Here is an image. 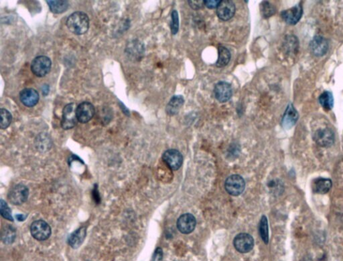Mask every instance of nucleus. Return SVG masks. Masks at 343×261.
Segmentation results:
<instances>
[{
	"label": "nucleus",
	"instance_id": "obj_1",
	"mask_svg": "<svg viewBox=\"0 0 343 261\" xmlns=\"http://www.w3.org/2000/svg\"><path fill=\"white\" fill-rule=\"evenodd\" d=\"M66 24L68 29L74 34L82 35L89 30V18L84 12H75L68 17Z\"/></svg>",
	"mask_w": 343,
	"mask_h": 261
},
{
	"label": "nucleus",
	"instance_id": "obj_2",
	"mask_svg": "<svg viewBox=\"0 0 343 261\" xmlns=\"http://www.w3.org/2000/svg\"><path fill=\"white\" fill-rule=\"evenodd\" d=\"M52 62L46 56H39L32 62L31 70L38 77H45L51 71Z\"/></svg>",
	"mask_w": 343,
	"mask_h": 261
},
{
	"label": "nucleus",
	"instance_id": "obj_3",
	"mask_svg": "<svg viewBox=\"0 0 343 261\" xmlns=\"http://www.w3.org/2000/svg\"><path fill=\"white\" fill-rule=\"evenodd\" d=\"M31 232L34 239L39 241H44L50 238L52 231L50 225L47 222L38 220L32 224Z\"/></svg>",
	"mask_w": 343,
	"mask_h": 261
},
{
	"label": "nucleus",
	"instance_id": "obj_4",
	"mask_svg": "<svg viewBox=\"0 0 343 261\" xmlns=\"http://www.w3.org/2000/svg\"><path fill=\"white\" fill-rule=\"evenodd\" d=\"M76 110H77V107L75 103H69L65 106L63 109L61 120V127L63 130H70L77 124L78 119Z\"/></svg>",
	"mask_w": 343,
	"mask_h": 261
},
{
	"label": "nucleus",
	"instance_id": "obj_5",
	"mask_svg": "<svg viewBox=\"0 0 343 261\" xmlns=\"http://www.w3.org/2000/svg\"><path fill=\"white\" fill-rule=\"evenodd\" d=\"M29 196V190L23 184H17L14 186L9 192L8 198L14 205H22L27 201Z\"/></svg>",
	"mask_w": 343,
	"mask_h": 261
},
{
	"label": "nucleus",
	"instance_id": "obj_6",
	"mask_svg": "<svg viewBox=\"0 0 343 261\" xmlns=\"http://www.w3.org/2000/svg\"><path fill=\"white\" fill-rule=\"evenodd\" d=\"M224 187L230 195L237 196L243 193L245 190V180L241 176L232 175L226 179Z\"/></svg>",
	"mask_w": 343,
	"mask_h": 261
},
{
	"label": "nucleus",
	"instance_id": "obj_7",
	"mask_svg": "<svg viewBox=\"0 0 343 261\" xmlns=\"http://www.w3.org/2000/svg\"><path fill=\"white\" fill-rule=\"evenodd\" d=\"M214 95L219 103H227L233 96V89L231 84L225 81H220L215 84Z\"/></svg>",
	"mask_w": 343,
	"mask_h": 261
},
{
	"label": "nucleus",
	"instance_id": "obj_8",
	"mask_svg": "<svg viewBox=\"0 0 343 261\" xmlns=\"http://www.w3.org/2000/svg\"><path fill=\"white\" fill-rule=\"evenodd\" d=\"M233 245L235 249L241 253H247L254 246V240L250 234L241 233L235 236Z\"/></svg>",
	"mask_w": 343,
	"mask_h": 261
},
{
	"label": "nucleus",
	"instance_id": "obj_9",
	"mask_svg": "<svg viewBox=\"0 0 343 261\" xmlns=\"http://www.w3.org/2000/svg\"><path fill=\"white\" fill-rule=\"evenodd\" d=\"M235 3L231 0H222L217 8V15L222 21H229L234 16Z\"/></svg>",
	"mask_w": 343,
	"mask_h": 261
},
{
	"label": "nucleus",
	"instance_id": "obj_10",
	"mask_svg": "<svg viewBox=\"0 0 343 261\" xmlns=\"http://www.w3.org/2000/svg\"><path fill=\"white\" fill-rule=\"evenodd\" d=\"M95 109L93 104L89 102H83L77 107L76 114L78 121L81 123H86L94 116Z\"/></svg>",
	"mask_w": 343,
	"mask_h": 261
},
{
	"label": "nucleus",
	"instance_id": "obj_11",
	"mask_svg": "<svg viewBox=\"0 0 343 261\" xmlns=\"http://www.w3.org/2000/svg\"><path fill=\"white\" fill-rule=\"evenodd\" d=\"M164 162L172 170H178L183 162V155L176 149H169L164 153L162 156Z\"/></svg>",
	"mask_w": 343,
	"mask_h": 261
},
{
	"label": "nucleus",
	"instance_id": "obj_12",
	"mask_svg": "<svg viewBox=\"0 0 343 261\" xmlns=\"http://www.w3.org/2000/svg\"><path fill=\"white\" fill-rule=\"evenodd\" d=\"M314 140L321 147H330L335 142V135L330 129H321L314 133Z\"/></svg>",
	"mask_w": 343,
	"mask_h": 261
},
{
	"label": "nucleus",
	"instance_id": "obj_13",
	"mask_svg": "<svg viewBox=\"0 0 343 261\" xmlns=\"http://www.w3.org/2000/svg\"><path fill=\"white\" fill-rule=\"evenodd\" d=\"M303 14L302 5L298 4L292 8L284 10L281 13V17L286 24L295 25L300 21Z\"/></svg>",
	"mask_w": 343,
	"mask_h": 261
},
{
	"label": "nucleus",
	"instance_id": "obj_14",
	"mask_svg": "<svg viewBox=\"0 0 343 261\" xmlns=\"http://www.w3.org/2000/svg\"><path fill=\"white\" fill-rule=\"evenodd\" d=\"M197 221L193 215L185 214L179 217L177 221L178 230L183 234H190L195 228Z\"/></svg>",
	"mask_w": 343,
	"mask_h": 261
},
{
	"label": "nucleus",
	"instance_id": "obj_15",
	"mask_svg": "<svg viewBox=\"0 0 343 261\" xmlns=\"http://www.w3.org/2000/svg\"><path fill=\"white\" fill-rule=\"evenodd\" d=\"M311 52L316 56H323L326 54L328 49V44L324 37L316 36L310 42Z\"/></svg>",
	"mask_w": 343,
	"mask_h": 261
},
{
	"label": "nucleus",
	"instance_id": "obj_16",
	"mask_svg": "<svg viewBox=\"0 0 343 261\" xmlns=\"http://www.w3.org/2000/svg\"><path fill=\"white\" fill-rule=\"evenodd\" d=\"M39 94L36 90L31 88L23 89L19 93V99L24 106L27 107H33L38 104Z\"/></svg>",
	"mask_w": 343,
	"mask_h": 261
},
{
	"label": "nucleus",
	"instance_id": "obj_17",
	"mask_svg": "<svg viewBox=\"0 0 343 261\" xmlns=\"http://www.w3.org/2000/svg\"><path fill=\"white\" fill-rule=\"evenodd\" d=\"M298 117V111L294 108L292 104L290 103L284 112V115H283L282 119L283 128L290 130L292 128L293 125L296 124Z\"/></svg>",
	"mask_w": 343,
	"mask_h": 261
},
{
	"label": "nucleus",
	"instance_id": "obj_18",
	"mask_svg": "<svg viewBox=\"0 0 343 261\" xmlns=\"http://www.w3.org/2000/svg\"><path fill=\"white\" fill-rule=\"evenodd\" d=\"M185 103V98L183 95H174L169 100L166 107V112L170 116L177 114Z\"/></svg>",
	"mask_w": 343,
	"mask_h": 261
},
{
	"label": "nucleus",
	"instance_id": "obj_19",
	"mask_svg": "<svg viewBox=\"0 0 343 261\" xmlns=\"http://www.w3.org/2000/svg\"><path fill=\"white\" fill-rule=\"evenodd\" d=\"M332 185V181L330 179L323 178H316L312 182V191L314 193L324 195L329 192Z\"/></svg>",
	"mask_w": 343,
	"mask_h": 261
},
{
	"label": "nucleus",
	"instance_id": "obj_20",
	"mask_svg": "<svg viewBox=\"0 0 343 261\" xmlns=\"http://www.w3.org/2000/svg\"><path fill=\"white\" fill-rule=\"evenodd\" d=\"M86 235V227H81V228L78 229L70 236L69 239L70 246L72 248L77 249L83 244Z\"/></svg>",
	"mask_w": 343,
	"mask_h": 261
},
{
	"label": "nucleus",
	"instance_id": "obj_21",
	"mask_svg": "<svg viewBox=\"0 0 343 261\" xmlns=\"http://www.w3.org/2000/svg\"><path fill=\"white\" fill-rule=\"evenodd\" d=\"M218 51L219 57L216 63V66L219 68H223L229 64L230 61H231V54L229 49L223 46H219Z\"/></svg>",
	"mask_w": 343,
	"mask_h": 261
},
{
	"label": "nucleus",
	"instance_id": "obj_22",
	"mask_svg": "<svg viewBox=\"0 0 343 261\" xmlns=\"http://www.w3.org/2000/svg\"><path fill=\"white\" fill-rule=\"evenodd\" d=\"M49 8L52 13L59 14L66 12L69 6L68 1L60 0V1H47Z\"/></svg>",
	"mask_w": 343,
	"mask_h": 261
},
{
	"label": "nucleus",
	"instance_id": "obj_23",
	"mask_svg": "<svg viewBox=\"0 0 343 261\" xmlns=\"http://www.w3.org/2000/svg\"><path fill=\"white\" fill-rule=\"evenodd\" d=\"M284 49L286 52L289 54H295L298 52L299 49V42L298 38L295 36H287L284 42Z\"/></svg>",
	"mask_w": 343,
	"mask_h": 261
},
{
	"label": "nucleus",
	"instance_id": "obj_24",
	"mask_svg": "<svg viewBox=\"0 0 343 261\" xmlns=\"http://www.w3.org/2000/svg\"><path fill=\"white\" fill-rule=\"evenodd\" d=\"M36 146L39 150L43 151L49 150L51 147V139L47 134H40L36 137Z\"/></svg>",
	"mask_w": 343,
	"mask_h": 261
},
{
	"label": "nucleus",
	"instance_id": "obj_25",
	"mask_svg": "<svg viewBox=\"0 0 343 261\" xmlns=\"http://www.w3.org/2000/svg\"><path fill=\"white\" fill-rule=\"evenodd\" d=\"M259 10L261 16L264 18H269L276 13V8L268 1H263L259 5Z\"/></svg>",
	"mask_w": 343,
	"mask_h": 261
},
{
	"label": "nucleus",
	"instance_id": "obj_26",
	"mask_svg": "<svg viewBox=\"0 0 343 261\" xmlns=\"http://www.w3.org/2000/svg\"><path fill=\"white\" fill-rule=\"evenodd\" d=\"M319 103L326 110H331L334 106V98L332 93L325 91L319 98Z\"/></svg>",
	"mask_w": 343,
	"mask_h": 261
},
{
	"label": "nucleus",
	"instance_id": "obj_27",
	"mask_svg": "<svg viewBox=\"0 0 343 261\" xmlns=\"http://www.w3.org/2000/svg\"><path fill=\"white\" fill-rule=\"evenodd\" d=\"M16 239V230L12 226H7L1 232V239L5 244H12Z\"/></svg>",
	"mask_w": 343,
	"mask_h": 261
},
{
	"label": "nucleus",
	"instance_id": "obj_28",
	"mask_svg": "<svg viewBox=\"0 0 343 261\" xmlns=\"http://www.w3.org/2000/svg\"><path fill=\"white\" fill-rule=\"evenodd\" d=\"M259 234L265 244H268L269 242L268 222L266 216L261 217L259 223Z\"/></svg>",
	"mask_w": 343,
	"mask_h": 261
},
{
	"label": "nucleus",
	"instance_id": "obj_29",
	"mask_svg": "<svg viewBox=\"0 0 343 261\" xmlns=\"http://www.w3.org/2000/svg\"><path fill=\"white\" fill-rule=\"evenodd\" d=\"M0 116H1V121H0V128L1 130H6L11 124L12 121V115L10 112L6 109H0Z\"/></svg>",
	"mask_w": 343,
	"mask_h": 261
},
{
	"label": "nucleus",
	"instance_id": "obj_30",
	"mask_svg": "<svg viewBox=\"0 0 343 261\" xmlns=\"http://www.w3.org/2000/svg\"><path fill=\"white\" fill-rule=\"evenodd\" d=\"M172 34L176 35L179 31V16L176 10H173L171 13V22L170 24Z\"/></svg>",
	"mask_w": 343,
	"mask_h": 261
},
{
	"label": "nucleus",
	"instance_id": "obj_31",
	"mask_svg": "<svg viewBox=\"0 0 343 261\" xmlns=\"http://www.w3.org/2000/svg\"><path fill=\"white\" fill-rule=\"evenodd\" d=\"M0 213L1 216L5 219L13 222V217H12L11 210L7 204V203L3 200H1L0 202Z\"/></svg>",
	"mask_w": 343,
	"mask_h": 261
},
{
	"label": "nucleus",
	"instance_id": "obj_32",
	"mask_svg": "<svg viewBox=\"0 0 343 261\" xmlns=\"http://www.w3.org/2000/svg\"><path fill=\"white\" fill-rule=\"evenodd\" d=\"M189 6L194 10H199L203 8L205 6L204 1L203 0H197V1H188Z\"/></svg>",
	"mask_w": 343,
	"mask_h": 261
},
{
	"label": "nucleus",
	"instance_id": "obj_33",
	"mask_svg": "<svg viewBox=\"0 0 343 261\" xmlns=\"http://www.w3.org/2000/svg\"><path fill=\"white\" fill-rule=\"evenodd\" d=\"M222 0H205V6L208 9L216 8Z\"/></svg>",
	"mask_w": 343,
	"mask_h": 261
},
{
	"label": "nucleus",
	"instance_id": "obj_34",
	"mask_svg": "<svg viewBox=\"0 0 343 261\" xmlns=\"http://www.w3.org/2000/svg\"><path fill=\"white\" fill-rule=\"evenodd\" d=\"M163 257V253L160 248H157L154 254L153 261H160Z\"/></svg>",
	"mask_w": 343,
	"mask_h": 261
}]
</instances>
